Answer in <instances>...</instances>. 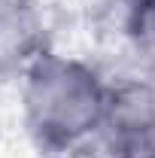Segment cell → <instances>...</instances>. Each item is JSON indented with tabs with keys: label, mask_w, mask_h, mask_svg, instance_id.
Wrapping results in <instances>:
<instances>
[{
	"label": "cell",
	"mask_w": 155,
	"mask_h": 158,
	"mask_svg": "<svg viewBox=\"0 0 155 158\" xmlns=\"http://www.w3.org/2000/svg\"><path fill=\"white\" fill-rule=\"evenodd\" d=\"M97 158H155V79H110V98L94 137Z\"/></svg>",
	"instance_id": "obj_2"
},
{
	"label": "cell",
	"mask_w": 155,
	"mask_h": 158,
	"mask_svg": "<svg viewBox=\"0 0 155 158\" xmlns=\"http://www.w3.org/2000/svg\"><path fill=\"white\" fill-rule=\"evenodd\" d=\"M6 67H12V64H9V52H6V43H3V34H0V70H6Z\"/></svg>",
	"instance_id": "obj_3"
},
{
	"label": "cell",
	"mask_w": 155,
	"mask_h": 158,
	"mask_svg": "<svg viewBox=\"0 0 155 158\" xmlns=\"http://www.w3.org/2000/svg\"><path fill=\"white\" fill-rule=\"evenodd\" d=\"M107 98L110 79L76 55L40 49L21 67V125L46 155L94 146Z\"/></svg>",
	"instance_id": "obj_1"
}]
</instances>
